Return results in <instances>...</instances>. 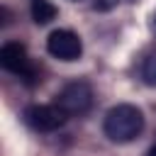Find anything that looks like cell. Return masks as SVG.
<instances>
[{
  "label": "cell",
  "mask_w": 156,
  "mask_h": 156,
  "mask_svg": "<svg viewBox=\"0 0 156 156\" xmlns=\"http://www.w3.org/2000/svg\"><path fill=\"white\" fill-rule=\"evenodd\" d=\"M141 129H144V115L139 107H134L129 102L110 107L105 115V122H102L105 136L117 144H127V141L136 139L141 134Z\"/></svg>",
  "instance_id": "cell-1"
},
{
  "label": "cell",
  "mask_w": 156,
  "mask_h": 156,
  "mask_svg": "<svg viewBox=\"0 0 156 156\" xmlns=\"http://www.w3.org/2000/svg\"><path fill=\"white\" fill-rule=\"evenodd\" d=\"M0 66L10 73L24 78L27 83H32L37 78V71H34L29 56H27V49L20 41H7V44L0 46Z\"/></svg>",
  "instance_id": "cell-2"
},
{
  "label": "cell",
  "mask_w": 156,
  "mask_h": 156,
  "mask_svg": "<svg viewBox=\"0 0 156 156\" xmlns=\"http://www.w3.org/2000/svg\"><path fill=\"white\" fill-rule=\"evenodd\" d=\"M56 105L66 115H85L93 107V88L83 80H73L56 95Z\"/></svg>",
  "instance_id": "cell-3"
},
{
  "label": "cell",
  "mask_w": 156,
  "mask_h": 156,
  "mask_svg": "<svg viewBox=\"0 0 156 156\" xmlns=\"http://www.w3.org/2000/svg\"><path fill=\"white\" fill-rule=\"evenodd\" d=\"M68 119V115L54 102V105H29L24 110V122L34 129V132H56L58 127H63Z\"/></svg>",
  "instance_id": "cell-4"
},
{
  "label": "cell",
  "mask_w": 156,
  "mask_h": 156,
  "mask_svg": "<svg viewBox=\"0 0 156 156\" xmlns=\"http://www.w3.org/2000/svg\"><path fill=\"white\" fill-rule=\"evenodd\" d=\"M46 49L58 61H76L83 54V41L71 29H54L46 39Z\"/></svg>",
  "instance_id": "cell-5"
},
{
  "label": "cell",
  "mask_w": 156,
  "mask_h": 156,
  "mask_svg": "<svg viewBox=\"0 0 156 156\" xmlns=\"http://www.w3.org/2000/svg\"><path fill=\"white\" fill-rule=\"evenodd\" d=\"M56 15H58V10L49 0H32V20L37 24H49Z\"/></svg>",
  "instance_id": "cell-6"
},
{
  "label": "cell",
  "mask_w": 156,
  "mask_h": 156,
  "mask_svg": "<svg viewBox=\"0 0 156 156\" xmlns=\"http://www.w3.org/2000/svg\"><path fill=\"white\" fill-rule=\"evenodd\" d=\"M141 78H144L146 85L156 88V51L144 58V63H141Z\"/></svg>",
  "instance_id": "cell-7"
},
{
  "label": "cell",
  "mask_w": 156,
  "mask_h": 156,
  "mask_svg": "<svg viewBox=\"0 0 156 156\" xmlns=\"http://www.w3.org/2000/svg\"><path fill=\"white\" fill-rule=\"evenodd\" d=\"M149 156H156V144L151 146V151H149Z\"/></svg>",
  "instance_id": "cell-8"
}]
</instances>
